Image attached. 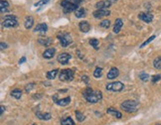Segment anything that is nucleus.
<instances>
[{
  "instance_id": "obj_1",
  "label": "nucleus",
  "mask_w": 161,
  "mask_h": 125,
  "mask_svg": "<svg viewBox=\"0 0 161 125\" xmlns=\"http://www.w3.org/2000/svg\"><path fill=\"white\" fill-rule=\"evenodd\" d=\"M83 95L85 96V98L87 99V101H89L90 103H97L103 98L102 92H98V90H93L90 87H88L87 89L84 90Z\"/></svg>"
},
{
  "instance_id": "obj_2",
  "label": "nucleus",
  "mask_w": 161,
  "mask_h": 125,
  "mask_svg": "<svg viewBox=\"0 0 161 125\" xmlns=\"http://www.w3.org/2000/svg\"><path fill=\"white\" fill-rule=\"evenodd\" d=\"M139 103L135 100H125L124 102H123L120 104L121 109H123L124 111L128 113H132L135 112L137 110V107H138Z\"/></svg>"
},
{
  "instance_id": "obj_3",
  "label": "nucleus",
  "mask_w": 161,
  "mask_h": 125,
  "mask_svg": "<svg viewBox=\"0 0 161 125\" xmlns=\"http://www.w3.org/2000/svg\"><path fill=\"white\" fill-rule=\"evenodd\" d=\"M61 6L63 8L64 13H66V14L73 11H76L79 8V4L75 3L71 0H63V1H61Z\"/></svg>"
},
{
  "instance_id": "obj_4",
  "label": "nucleus",
  "mask_w": 161,
  "mask_h": 125,
  "mask_svg": "<svg viewBox=\"0 0 161 125\" xmlns=\"http://www.w3.org/2000/svg\"><path fill=\"white\" fill-rule=\"evenodd\" d=\"M74 74H75L74 69L63 70V71L60 72L59 79L60 80H62V82H71V80H74Z\"/></svg>"
},
{
  "instance_id": "obj_5",
  "label": "nucleus",
  "mask_w": 161,
  "mask_h": 125,
  "mask_svg": "<svg viewBox=\"0 0 161 125\" xmlns=\"http://www.w3.org/2000/svg\"><path fill=\"white\" fill-rule=\"evenodd\" d=\"M18 25L17 18L14 15H6L3 19V27L5 28H13Z\"/></svg>"
},
{
  "instance_id": "obj_6",
  "label": "nucleus",
  "mask_w": 161,
  "mask_h": 125,
  "mask_svg": "<svg viewBox=\"0 0 161 125\" xmlns=\"http://www.w3.org/2000/svg\"><path fill=\"white\" fill-rule=\"evenodd\" d=\"M58 39L60 40V43L63 47H68L69 45H71L72 42H73V39L71 37V35L68 33H62V34H59L58 35Z\"/></svg>"
},
{
  "instance_id": "obj_7",
  "label": "nucleus",
  "mask_w": 161,
  "mask_h": 125,
  "mask_svg": "<svg viewBox=\"0 0 161 125\" xmlns=\"http://www.w3.org/2000/svg\"><path fill=\"white\" fill-rule=\"evenodd\" d=\"M124 85L123 83L121 82H110L108 85H106V90H111V92H121L123 89Z\"/></svg>"
},
{
  "instance_id": "obj_8",
  "label": "nucleus",
  "mask_w": 161,
  "mask_h": 125,
  "mask_svg": "<svg viewBox=\"0 0 161 125\" xmlns=\"http://www.w3.org/2000/svg\"><path fill=\"white\" fill-rule=\"evenodd\" d=\"M71 58L72 56L69 53H62L58 56V59L57 60H58V62L61 65H67L70 60H71Z\"/></svg>"
},
{
  "instance_id": "obj_9",
  "label": "nucleus",
  "mask_w": 161,
  "mask_h": 125,
  "mask_svg": "<svg viewBox=\"0 0 161 125\" xmlns=\"http://www.w3.org/2000/svg\"><path fill=\"white\" fill-rule=\"evenodd\" d=\"M93 16L95 18H98V19H100V18H103L105 16H108V15H110V11L108 9H98L97 11H95L93 13Z\"/></svg>"
},
{
  "instance_id": "obj_10",
  "label": "nucleus",
  "mask_w": 161,
  "mask_h": 125,
  "mask_svg": "<svg viewBox=\"0 0 161 125\" xmlns=\"http://www.w3.org/2000/svg\"><path fill=\"white\" fill-rule=\"evenodd\" d=\"M138 18L140 20L143 21V22H145V23H151L152 20H153V15L151 14V13L141 12V13H139Z\"/></svg>"
},
{
  "instance_id": "obj_11",
  "label": "nucleus",
  "mask_w": 161,
  "mask_h": 125,
  "mask_svg": "<svg viewBox=\"0 0 161 125\" xmlns=\"http://www.w3.org/2000/svg\"><path fill=\"white\" fill-rule=\"evenodd\" d=\"M53 99L60 106H67L70 103V101H71V98H70V96H68V97L61 98V99H57V94H55V95L53 96Z\"/></svg>"
},
{
  "instance_id": "obj_12",
  "label": "nucleus",
  "mask_w": 161,
  "mask_h": 125,
  "mask_svg": "<svg viewBox=\"0 0 161 125\" xmlns=\"http://www.w3.org/2000/svg\"><path fill=\"white\" fill-rule=\"evenodd\" d=\"M111 6V2L110 0H102V1H98L95 4V7L98 9H108Z\"/></svg>"
},
{
  "instance_id": "obj_13",
  "label": "nucleus",
  "mask_w": 161,
  "mask_h": 125,
  "mask_svg": "<svg viewBox=\"0 0 161 125\" xmlns=\"http://www.w3.org/2000/svg\"><path fill=\"white\" fill-rule=\"evenodd\" d=\"M47 30H48V26H47V24H45V23H40V24H38L35 27L34 32L40 33V34H45L47 32Z\"/></svg>"
},
{
  "instance_id": "obj_14",
  "label": "nucleus",
  "mask_w": 161,
  "mask_h": 125,
  "mask_svg": "<svg viewBox=\"0 0 161 125\" xmlns=\"http://www.w3.org/2000/svg\"><path fill=\"white\" fill-rule=\"evenodd\" d=\"M119 75V71L118 67H111L110 70V72H108V80H113V79H116V77H118Z\"/></svg>"
},
{
  "instance_id": "obj_15",
  "label": "nucleus",
  "mask_w": 161,
  "mask_h": 125,
  "mask_svg": "<svg viewBox=\"0 0 161 125\" xmlns=\"http://www.w3.org/2000/svg\"><path fill=\"white\" fill-rule=\"evenodd\" d=\"M55 53H56V49L54 48H49L43 53V57L45 59H52L54 56H55Z\"/></svg>"
},
{
  "instance_id": "obj_16",
  "label": "nucleus",
  "mask_w": 161,
  "mask_h": 125,
  "mask_svg": "<svg viewBox=\"0 0 161 125\" xmlns=\"http://www.w3.org/2000/svg\"><path fill=\"white\" fill-rule=\"evenodd\" d=\"M79 27H80V30L82 31L83 33H88L90 30V26L89 24V22H87V21H82V22L80 23Z\"/></svg>"
},
{
  "instance_id": "obj_17",
  "label": "nucleus",
  "mask_w": 161,
  "mask_h": 125,
  "mask_svg": "<svg viewBox=\"0 0 161 125\" xmlns=\"http://www.w3.org/2000/svg\"><path fill=\"white\" fill-rule=\"evenodd\" d=\"M123 20L120 19V18H118V19L115 20V27H113V33L118 34L119 31H120V29L123 28Z\"/></svg>"
},
{
  "instance_id": "obj_18",
  "label": "nucleus",
  "mask_w": 161,
  "mask_h": 125,
  "mask_svg": "<svg viewBox=\"0 0 161 125\" xmlns=\"http://www.w3.org/2000/svg\"><path fill=\"white\" fill-rule=\"evenodd\" d=\"M36 115L39 119H41V120H50L52 115L50 113H42L40 112V111H36Z\"/></svg>"
},
{
  "instance_id": "obj_19",
  "label": "nucleus",
  "mask_w": 161,
  "mask_h": 125,
  "mask_svg": "<svg viewBox=\"0 0 161 125\" xmlns=\"http://www.w3.org/2000/svg\"><path fill=\"white\" fill-rule=\"evenodd\" d=\"M106 112H108V114H110V115H113L115 117H116V118H121L123 117V114H121L119 111H118L116 109L113 108V107H110L108 108V110H106Z\"/></svg>"
},
{
  "instance_id": "obj_20",
  "label": "nucleus",
  "mask_w": 161,
  "mask_h": 125,
  "mask_svg": "<svg viewBox=\"0 0 161 125\" xmlns=\"http://www.w3.org/2000/svg\"><path fill=\"white\" fill-rule=\"evenodd\" d=\"M38 43L41 44L42 46L48 47V46H50L52 43H53V40H52L51 38H40L38 40Z\"/></svg>"
},
{
  "instance_id": "obj_21",
  "label": "nucleus",
  "mask_w": 161,
  "mask_h": 125,
  "mask_svg": "<svg viewBox=\"0 0 161 125\" xmlns=\"http://www.w3.org/2000/svg\"><path fill=\"white\" fill-rule=\"evenodd\" d=\"M0 8H1V12L2 13L8 12V9H9L8 1H6V0H1V1H0Z\"/></svg>"
},
{
  "instance_id": "obj_22",
  "label": "nucleus",
  "mask_w": 161,
  "mask_h": 125,
  "mask_svg": "<svg viewBox=\"0 0 161 125\" xmlns=\"http://www.w3.org/2000/svg\"><path fill=\"white\" fill-rule=\"evenodd\" d=\"M25 28L26 29H31V28L33 27V25H34V19H33L32 16H29L26 18L25 20Z\"/></svg>"
},
{
  "instance_id": "obj_23",
  "label": "nucleus",
  "mask_w": 161,
  "mask_h": 125,
  "mask_svg": "<svg viewBox=\"0 0 161 125\" xmlns=\"http://www.w3.org/2000/svg\"><path fill=\"white\" fill-rule=\"evenodd\" d=\"M61 125H75V122L71 118V117L69 116V117H65V118H62Z\"/></svg>"
},
{
  "instance_id": "obj_24",
  "label": "nucleus",
  "mask_w": 161,
  "mask_h": 125,
  "mask_svg": "<svg viewBox=\"0 0 161 125\" xmlns=\"http://www.w3.org/2000/svg\"><path fill=\"white\" fill-rule=\"evenodd\" d=\"M75 15H76L77 18H83L85 17V10L84 8H82V7H79L76 11H75Z\"/></svg>"
},
{
  "instance_id": "obj_25",
  "label": "nucleus",
  "mask_w": 161,
  "mask_h": 125,
  "mask_svg": "<svg viewBox=\"0 0 161 125\" xmlns=\"http://www.w3.org/2000/svg\"><path fill=\"white\" fill-rule=\"evenodd\" d=\"M11 95L13 96V97L16 98V99H19V98H21V96H22V90L18 89V88H16V89H13L11 92Z\"/></svg>"
},
{
  "instance_id": "obj_26",
  "label": "nucleus",
  "mask_w": 161,
  "mask_h": 125,
  "mask_svg": "<svg viewBox=\"0 0 161 125\" xmlns=\"http://www.w3.org/2000/svg\"><path fill=\"white\" fill-rule=\"evenodd\" d=\"M58 70H53V71H50V72H47V79L48 80H54L56 77V75L57 74H58Z\"/></svg>"
},
{
  "instance_id": "obj_27",
  "label": "nucleus",
  "mask_w": 161,
  "mask_h": 125,
  "mask_svg": "<svg viewBox=\"0 0 161 125\" xmlns=\"http://www.w3.org/2000/svg\"><path fill=\"white\" fill-rule=\"evenodd\" d=\"M103 75V69L102 67H95V72H93V77H95V79H100V77Z\"/></svg>"
},
{
  "instance_id": "obj_28",
  "label": "nucleus",
  "mask_w": 161,
  "mask_h": 125,
  "mask_svg": "<svg viewBox=\"0 0 161 125\" xmlns=\"http://www.w3.org/2000/svg\"><path fill=\"white\" fill-rule=\"evenodd\" d=\"M98 43H100V42H98V39H90V45L93 46L95 50H98Z\"/></svg>"
},
{
  "instance_id": "obj_29",
  "label": "nucleus",
  "mask_w": 161,
  "mask_h": 125,
  "mask_svg": "<svg viewBox=\"0 0 161 125\" xmlns=\"http://www.w3.org/2000/svg\"><path fill=\"white\" fill-rule=\"evenodd\" d=\"M153 66H154L156 69H161V57H158L154 60L153 62Z\"/></svg>"
},
{
  "instance_id": "obj_30",
  "label": "nucleus",
  "mask_w": 161,
  "mask_h": 125,
  "mask_svg": "<svg viewBox=\"0 0 161 125\" xmlns=\"http://www.w3.org/2000/svg\"><path fill=\"white\" fill-rule=\"evenodd\" d=\"M75 114H76V116H77V119H78V121H80V122H82V121H84L85 120V115L83 113H80V111H76L75 112Z\"/></svg>"
},
{
  "instance_id": "obj_31",
  "label": "nucleus",
  "mask_w": 161,
  "mask_h": 125,
  "mask_svg": "<svg viewBox=\"0 0 161 125\" xmlns=\"http://www.w3.org/2000/svg\"><path fill=\"white\" fill-rule=\"evenodd\" d=\"M100 27H103V28H110V20H103L100 22Z\"/></svg>"
},
{
  "instance_id": "obj_32",
  "label": "nucleus",
  "mask_w": 161,
  "mask_h": 125,
  "mask_svg": "<svg viewBox=\"0 0 161 125\" xmlns=\"http://www.w3.org/2000/svg\"><path fill=\"white\" fill-rule=\"evenodd\" d=\"M50 1V0H39L38 2H36L34 4L35 7H40V6H44L45 4H47L48 2Z\"/></svg>"
},
{
  "instance_id": "obj_33",
  "label": "nucleus",
  "mask_w": 161,
  "mask_h": 125,
  "mask_svg": "<svg viewBox=\"0 0 161 125\" xmlns=\"http://www.w3.org/2000/svg\"><path fill=\"white\" fill-rule=\"evenodd\" d=\"M139 79L141 80H143V82H147V80L150 79V77H149V75L145 74V72H141V74L139 75Z\"/></svg>"
},
{
  "instance_id": "obj_34",
  "label": "nucleus",
  "mask_w": 161,
  "mask_h": 125,
  "mask_svg": "<svg viewBox=\"0 0 161 125\" xmlns=\"http://www.w3.org/2000/svg\"><path fill=\"white\" fill-rule=\"evenodd\" d=\"M155 38H156V36H155V35H153V36H151V37H150L149 39H148V40H146V41H145L144 42V43L143 44H142V45L141 46H140V48H143V47H145V46H146L147 45V44H149L150 43V42H152L153 40H154V39Z\"/></svg>"
},
{
  "instance_id": "obj_35",
  "label": "nucleus",
  "mask_w": 161,
  "mask_h": 125,
  "mask_svg": "<svg viewBox=\"0 0 161 125\" xmlns=\"http://www.w3.org/2000/svg\"><path fill=\"white\" fill-rule=\"evenodd\" d=\"M160 79H161V75H153V77H151V80H152L153 83H155V82H157L158 80H160Z\"/></svg>"
},
{
  "instance_id": "obj_36",
  "label": "nucleus",
  "mask_w": 161,
  "mask_h": 125,
  "mask_svg": "<svg viewBox=\"0 0 161 125\" xmlns=\"http://www.w3.org/2000/svg\"><path fill=\"white\" fill-rule=\"evenodd\" d=\"M34 87H35V83H29V85H26L25 90L28 92H30V90L32 89V88Z\"/></svg>"
},
{
  "instance_id": "obj_37",
  "label": "nucleus",
  "mask_w": 161,
  "mask_h": 125,
  "mask_svg": "<svg viewBox=\"0 0 161 125\" xmlns=\"http://www.w3.org/2000/svg\"><path fill=\"white\" fill-rule=\"evenodd\" d=\"M82 80H83V82H85V83L89 82V77H88V75H83V77H82Z\"/></svg>"
},
{
  "instance_id": "obj_38",
  "label": "nucleus",
  "mask_w": 161,
  "mask_h": 125,
  "mask_svg": "<svg viewBox=\"0 0 161 125\" xmlns=\"http://www.w3.org/2000/svg\"><path fill=\"white\" fill-rule=\"evenodd\" d=\"M0 45H1V50H2V51H3L4 49H6L7 47H8V46H7V44H5V43H1Z\"/></svg>"
},
{
  "instance_id": "obj_39",
  "label": "nucleus",
  "mask_w": 161,
  "mask_h": 125,
  "mask_svg": "<svg viewBox=\"0 0 161 125\" xmlns=\"http://www.w3.org/2000/svg\"><path fill=\"white\" fill-rule=\"evenodd\" d=\"M25 61H26V58H25V57H23V58H21V59H20V61H19V65L23 64V62H24Z\"/></svg>"
},
{
  "instance_id": "obj_40",
  "label": "nucleus",
  "mask_w": 161,
  "mask_h": 125,
  "mask_svg": "<svg viewBox=\"0 0 161 125\" xmlns=\"http://www.w3.org/2000/svg\"><path fill=\"white\" fill-rule=\"evenodd\" d=\"M71 1H73V2H75V3H77V4H80V2L83 1V0H71Z\"/></svg>"
},
{
  "instance_id": "obj_41",
  "label": "nucleus",
  "mask_w": 161,
  "mask_h": 125,
  "mask_svg": "<svg viewBox=\"0 0 161 125\" xmlns=\"http://www.w3.org/2000/svg\"><path fill=\"white\" fill-rule=\"evenodd\" d=\"M4 106H1V115H2V114H3V112H4Z\"/></svg>"
},
{
  "instance_id": "obj_42",
  "label": "nucleus",
  "mask_w": 161,
  "mask_h": 125,
  "mask_svg": "<svg viewBox=\"0 0 161 125\" xmlns=\"http://www.w3.org/2000/svg\"><path fill=\"white\" fill-rule=\"evenodd\" d=\"M156 125H161V124H156Z\"/></svg>"
}]
</instances>
